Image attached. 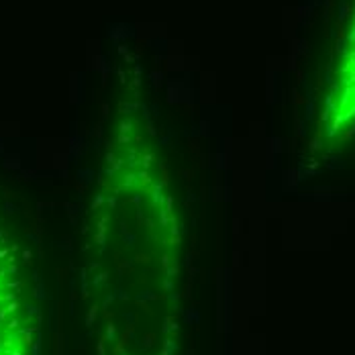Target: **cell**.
Returning <instances> with one entry per match:
<instances>
[{
    "instance_id": "cell-1",
    "label": "cell",
    "mask_w": 355,
    "mask_h": 355,
    "mask_svg": "<svg viewBox=\"0 0 355 355\" xmlns=\"http://www.w3.org/2000/svg\"><path fill=\"white\" fill-rule=\"evenodd\" d=\"M355 129V19L347 35L331 92L322 112V133L329 139L347 137Z\"/></svg>"
}]
</instances>
